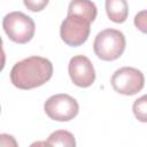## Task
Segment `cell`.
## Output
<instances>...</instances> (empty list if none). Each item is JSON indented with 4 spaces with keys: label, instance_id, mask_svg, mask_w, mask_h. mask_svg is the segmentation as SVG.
<instances>
[{
    "label": "cell",
    "instance_id": "1",
    "mask_svg": "<svg viewBox=\"0 0 147 147\" xmlns=\"http://www.w3.org/2000/svg\"><path fill=\"white\" fill-rule=\"evenodd\" d=\"M10 82L20 90H32L47 83L53 76L52 62L41 56H29L14 64Z\"/></svg>",
    "mask_w": 147,
    "mask_h": 147
},
{
    "label": "cell",
    "instance_id": "2",
    "mask_svg": "<svg viewBox=\"0 0 147 147\" xmlns=\"http://www.w3.org/2000/svg\"><path fill=\"white\" fill-rule=\"evenodd\" d=\"M126 40L123 32L116 29H105L95 36L93 49L102 61H115L125 51Z\"/></svg>",
    "mask_w": 147,
    "mask_h": 147
},
{
    "label": "cell",
    "instance_id": "3",
    "mask_svg": "<svg viewBox=\"0 0 147 147\" xmlns=\"http://www.w3.org/2000/svg\"><path fill=\"white\" fill-rule=\"evenodd\" d=\"M2 28L11 41L21 45L29 42L36 31L34 21L22 11H10L5 15Z\"/></svg>",
    "mask_w": 147,
    "mask_h": 147
},
{
    "label": "cell",
    "instance_id": "4",
    "mask_svg": "<svg viewBox=\"0 0 147 147\" xmlns=\"http://www.w3.org/2000/svg\"><path fill=\"white\" fill-rule=\"evenodd\" d=\"M91 22L84 16L69 14L63 20L60 26L61 39L68 46L77 47L83 45L90 36Z\"/></svg>",
    "mask_w": 147,
    "mask_h": 147
},
{
    "label": "cell",
    "instance_id": "5",
    "mask_svg": "<svg viewBox=\"0 0 147 147\" xmlns=\"http://www.w3.org/2000/svg\"><path fill=\"white\" fill-rule=\"evenodd\" d=\"M46 115L57 122H68L74 119L79 113V105L75 98L69 94L60 93L52 95L44 103Z\"/></svg>",
    "mask_w": 147,
    "mask_h": 147
},
{
    "label": "cell",
    "instance_id": "6",
    "mask_svg": "<svg viewBox=\"0 0 147 147\" xmlns=\"http://www.w3.org/2000/svg\"><path fill=\"white\" fill-rule=\"evenodd\" d=\"M110 83L117 93L123 95H134L142 90L145 85V77L137 68L123 67L113 74Z\"/></svg>",
    "mask_w": 147,
    "mask_h": 147
},
{
    "label": "cell",
    "instance_id": "7",
    "mask_svg": "<svg viewBox=\"0 0 147 147\" xmlns=\"http://www.w3.org/2000/svg\"><path fill=\"white\" fill-rule=\"evenodd\" d=\"M71 82L78 87H90L95 80V70L91 60L85 55H75L68 64Z\"/></svg>",
    "mask_w": 147,
    "mask_h": 147
},
{
    "label": "cell",
    "instance_id": "8",
    "mask_svg": "<svg viewBox=\"0 0 147 147\" xmlns=\"http://www.w3.org/2000/svg\"><path fill=\"white\" fill-rule=\"evenodd\" d=\"M106 13L110 21L124 23L129 15V5L126 0H106Z\"/></svg>",
    "mask_w": 147,
    "mask_h": 147
},
{
    "label": "cell",
    "instance_id": "9",
    "mask_svg": "<svg viewBox=\"0 0 147 147\" xmlns=\"http://www.w3.org/2000/svg\"><path fill=\"white\" fill-rule=\"evenodd\" d=\"M69 14L84 16L92 23L96 18L98 9L95 3L91 0H71L68 6V15Z\"/></svg>",
    "mask_w": 147,
    "mask_h": 147
},
{
    "label": "cell",
    "instance_id": "10",
    "mask_svg": "<svg viewBox=\"0 0 147 147\" xmlns=\"http://www.w3.org/2000/svg\"><path fill=\"white\" fill-rule=\"evenodd\" d=\"M47 146H64V147H75L76 140L71 132L65 130H57L49 134L48 139L45 141Z\"/></svg>",
    "mask_w": 147,
    "mask_h": 147
},
{
    "label": "cell",
    "instance_id": "11",
    "mask_svg": "<svg viewBox=\"0 0 147 147\" xmlns=\"http://www.w3.org/2000/svg\"><path fill=\"white\" fill-rule=\"evenodd\" d=\"M132 111L134 117L141 122L147 123V94L138 98L132 105Z\"/></svg>",
    "mask_w": 147,
    "mask_h": 147
},
{
    "label": "cell",
    "instance_id": "12",
    "mask_svg": "<svg viewBox=\"0 0 147 147\" xmlns=\"http://www.w3.org/2000/svg\"><path fill=\"white\" fill-rule=\"evenodd\" d=\"M133 23H134V26L139 31H141L142 33H146L147 34V9L139 11L134 16Z\"/></svg>",
    "mask_w": 147,
    "mask_h": 147
},
{
    "label": "cell",
    "instance_id": "13",
    "mask_svg": "<svg viewBox=\"0 0 147 147\" xmlns=\"http://www.w3.org/2000/svg\"><path fill=\"white\" fill-rule=\"evenodd\" d=\"M24 6L33 13L37 11H41L49 2V0H23Z\"/></svg>",
    "mask_w": 147,
    "mask_h": 147
}]
</instances>
